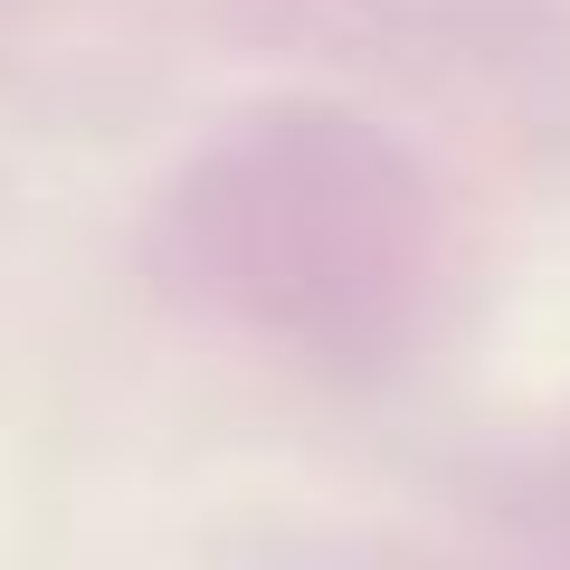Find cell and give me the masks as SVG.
<instances>
[{"instance_id": "6da1fadb", "label": "cell", "mask_w": 570, "mask_h": 570, "mask_svg": "<svg viewBox=\"0 0 570 570\" xmlns=\"http://www.w3.org/2000/svg\"><path fill=\"white\" fill-rule=\"evenodd\" d=\"M181 295L324 371H390L448 295V209L390 134L276 105L190 153L153 209Z\"/></svg>"}]
</instances>
